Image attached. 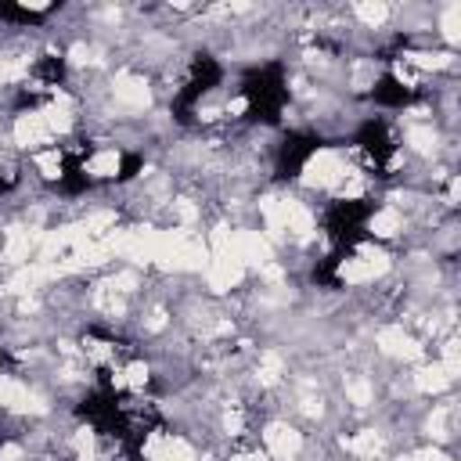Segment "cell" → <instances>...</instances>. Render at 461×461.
I'll return each instance as SVG.
<instances>
[{
    "instance_id": "cell-10",
    "label": "cell",
    "mask_w": 461,
    "mask_h": 461,
    "mask_svg": "<svg viewBox=\"0 0 461 461\" xmlns=\"http://www.w3.org/2000/svg\"><path fill=\"white\" fill-rule=\"evenodd\" d=\"M342 259H346V252H335V249H331L324 259H317V267L310 270L313 285H317V288H342V277H339Z\"/></svg>"
},
{
    "instance_id": "cell-6",
    "label": "cell",
    "mask_w": 461,
    "mask_h": 461,
    "mask_svg": "<svg viewBox=\"0 0 461 461\" xmlns=\"http://www.w3.org/2000/svg\"><path fill=\"white\" fill-rule=\"evenodd\" d=\"M321 148H324L321 133H313V130H288L277 140V148H274V176L277 180H295Z\"/></svg>"
},
{
    "instance_id": "cell-5",
    "label": "cell",
    "mask_w": 461,
    "mask_h": 461,
    "mask_svg": "<svg viewBox=\"0 0 461 461\" xmlns=\"http://www.w3.org/2000/svg\"><path fill=\"white\" fill-rule=\"evenodd\" d=\"M353 148L364 155L367 169H375L378 176H389V169L396 162V133L385 115H367L353 130Z\"/></svg>"
},
{
    "instance_id": "cell-3",
    "label": "cell",
    "mask_w": 461,
    "mask_h": 461,
    "mask_svg": "<svg viewBox=\"0 0 461 461\" xmlns=\"http://www.w3.org/2000/svg\"><path fill=\"white\" fill-rule=\"evenodd\" d=\"M375 209H378L375 198H335V202H328V209L321 216V227H324V238L331 241V249L353 256V249L360 241H367V220L375 216Z\"/></svg>"
},
{
    "instance_id": "cell-4",
    "label": "cell",
    "mask_w": 461,
    "mask_h": 461,
    "mask_svg": "<svg viewBox=\"0 0 461 461\" xmlns=\"http://www.w3.org/2000/svg\"><path fill=\"white\" fill-rule=\"evenodd\" d=\"M220 83H223V65H220V58H212L209 50H198V54L191 58V65H187L184 86L173 94V119H176L180 126H191L194 108H198L202 97H205L209 90H216Z\"/></svg>"
},
{
    "instance_id": "cell-7",
    "label": "cell",
    "mask_w": 461,
    "mask_h": 461,
    "mask_svg": "<svg viewBox=\"0 0 461 461\" xmlns=\"http://www.w3.org/2000/svg\"><path fill=\"white\" fill-rule=\"evenodd\" d=\"M367 97H371L378 108L400 112V108H411V104L418 101V90H414L411 83H403L396 72H382V76L375 79V86L367 90Z\"/></svg>"
},
{
    "instance_id": "cell-13",
    "label": "cell",
    "mask_w": 461,
    "mask_h": 461,
    "mask_svg": "<svg viewBox=\"0 0 461 461\" xmlns=\"http://www.w3.org/2000/svg\"><path fill=\"white\" fill-rule=\"evenodd\" d=\"M14 184H18V180H14V176H0V194H7V191H11V187H14Z\"/></svg>"
},
{
    "instance_id": "cell-1",
    "label": "cell",
    "mask_w": 461,
    "mask_h": 461,
    "mask_svg": "<svg viewBox=\"0 0 461 461\" xmlns=\"http://www.w3.org/2000/svg\"><path fill=\"white\" fill-rule=\"evenodd\" d=\"M241 104H245V119L249 122H263V126H281V112L288 104V76L281 61H263V65H249L241 72Z\"/></svg>"
},
{
    "instance_id": "cell-2",
    "label": "cell",
    "mask_w": 461,
    "mask_h": 461,
    "mask_svg": "<svg viewBox=\"0 0 461 461\" xmlns=\"http://www.w3.org/2000/svg\"><path fill=\"white\" fill-rule=\"evenodd\" d=\"M76 418L86 421L94 432L115 439V443L122 439V432H126V396L115 389L108 367H97L94 389H86L83 400L76 403Z\"/></svg>"
},
{
    "instance_id": "cell-11",
    "label": "cell",
    "mask_w": 461,
    "mask_h": 461,
    "mask_svg": "<svg viewBox=\"0 0 461 461\" xmlns=\"http://www.w3.org/2000/svg\"><path fill=\"white\" fill-rule=\"evenodd\" d=\"M137 173H144V155L140 151H122L119 169H115V184H130Z\"/></svg>"
},
{
    "instance_id": "cell-9",
    "label": "cell",
    "mask_w": 461,
    "mask_h": 461,
    "mask_svg": "<svg viewBox=\"0 0 461 461\" xmlns=\"http://www.w3.org/2000/svg\"><path fill=\"white\" fill-rule=\"evenodd\" d=\"M58 11V4L50 7H25V4H0V18L14 22V25H43L50 14Z\"/></svg>"
},
{
    "instance_id": "cell-8",
    "label": "cell",
    "mask_w": 461,
    "mask_h": 461,
    "mask_svg": "<svg viewBox=\"0 0 461 461\" xmlns=\"http://www.w3.org/2000/svg\"><path fill=\"white\" fill-rule=\"evenodd\" d=\"M65 76H68V61H65V54H58V50H47V54H40V58L32 61V79H36L40 86H61Z\"/></svg>"
},
{
    "instance_id": "cell-12",
    "label": "cell",
    "mask_w": 461,
    "mask_h": 461,
    "mask_svg": "<svg viewBox=\"0 0 461 461\" xmlns=\"http://www.w3.org/2000/svg\"><path fill=\"white\" fill-rule=\"evenodd\" d=\"M43 101H47L43 90H32V86H29V90H18V97H14V112H25V108L32 112V108H40Z\"/></svg>"
}]
</instances>
